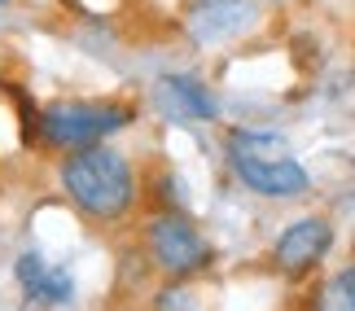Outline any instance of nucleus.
Listing matches in <instances>:
<instances>
[{"label":"nucleus","instance_id":"obj_1","mask_svg":"<svg viewBox=\"0 0 355 311\" xmlns=\"http://www.w3.org/2000/svg\"><path fill=\"white\" fill-rule=\"evenodd\" d=\"M58 184L66 202L84 215L88 224H123L141 202V175L136 162L114 150V145H88V150H71L62 154L58 167Z\"/></svg>","mask_w":355,"mask_h":311},{"label":"nucleus","instance_id":"obj_2","mask_svg":"<svg viewBox=\"0 0 355 311\" xmlns=\"http://www.w3.org/2000/svg\"><path fill=\"white\" fill-rule=\"evenodd\" d=\"M132 123H136V110L128 101L62 97V101L40 105L35 145L40 150H53V154H71V150H88V145H105Z\"/></svg>","mask_w":355,"mask_h":311},{"label":"nucleus","instance_id":"obj_3","mask_svg":"<svg viewBox=\"0 0 355 311\" xmlns=\"http://www.w3.org/2000/svg\"><path fill=\"white\" fill-rule=\"evenodd\" d=\"M141 250L167 281H193L215 263L207 233L184 211H154L141 224Z\"/></svg>","mask_w":355,"mask_h":311},{"label":"nucleus","instance_id":"obj_4","mask_svg":"<svg viewBox=\"0 0 355 311\" xmlns=\"http://www.w3.org/2000/svg\"><path fill=\"white\" fill-rule=\"evenodd\" d=\"M228 167H233V175L254 197L290 202V197H303L311 188L307 167L294 162L290 154H250V150H233L228 145Z\"/></svg>","mask_w":355,"mask_h":311},{"label":"nucleus","instance_id":"obj_5","mask_svg":"<svg viewBox=\"0 0 355 311\" xmlns=\"http://www.w3.org/2000/svg\"><path fill=\"white\" fill-rule=\"evenodd\" d=\"M329 246H334V224L324 220V215H303V220H294L277 237L272 263H277V272H285V276H307L324 263Z\"/></svg>","mask_w":355,"mask_h":311},{"label":"nucleus","instance_id":"obj_6","mask_svg":"<svg viewBox=\"0 0 355 311\" xmlns=\"http://www.w3.org/2000/svg\"><path fill=\"white\" fill-rule=\"evenodd\" d=\"M13 281L31 307H66L75 299V272L66 263H49L40 250H22L13 259Z\"/></svg>","mask_w":355,"mask_h":311},{"label":"nucleus","instance_id":"obj_7","mask_svg":"<svg viewBox=\"0 0 355 311\" xmlns=\"http://www.w3.org/2000/svg\"><path fill=\"white\" fill-rule=\"evenodd\" d=\"M250 22H254V0H189V9H184L189 35L202 39V44L233 39Z\"/></svg>","mask_w":355,"mask_h":311},{"label":"nucleus","instance_id":"obj_8","mask_svg":"<svg viewBox=\"0 0 355 311\" xmlns=\"http://www.w3.org/2000/svg\"><path fill=\"white\" fill-rule=\"evenodd\" d=\"M158 105L171 118H180V123H211V118H220V101L193 75H162L158 79Z\"/></svg>","mask_w":355,"mask_h":311},{"label":"nucleus","instance_id":"obj_9","mask_svg":"<svg viewBox=\"0 0 355 311\" xmlns=\"http://www.w3.org/2000/svg\"><path fill=\"white\" fill-rule=\"evenodd\" d=\"M316 311H355V263L338 267V272L320 285Z\"/></svg>","mask_w":355,"mask_h":311},{"label":"nucleus","instance_id":"obj_10","mask_svg":"<svg viewBox=\"0 0 355 311\" xmlns=\"http://www.w3.org/2000/svg\"><path fill=\"white\" fill-rule=\"evenodd\" d=\"M149 311H202V303H198V294H193L189 281H167V285L149 299Z\"/></svg>","mask_w":355,"mask_h":311},{"label":"nucleus","instance_id":"obj_11","mask_svg":"<svg viewBox=\"0 0 355 311\" xmlns=\"http://www.w3.org/2000/svg\"><path fill=\"white\" fill-rule=\"evenodd\" d=\"M224 145L233 150H250V154H285V141L277 132H250V127H233L224 136Z\"/></svg>","mask_w":355,"mask_h":311},{"label":"nucleus","instance_id":"obj_12","mask_svg":"<svg viewBox=\"0 0 355 311\" xmlns=\"http://www.w3.org/2000/svg\"><path fill=\"white\" fill-rule=\"evenodd\" d=\"M0 5H9V0H0Z\"/></svg>","mask_w":355,"mask_h":311}]
</instances>
